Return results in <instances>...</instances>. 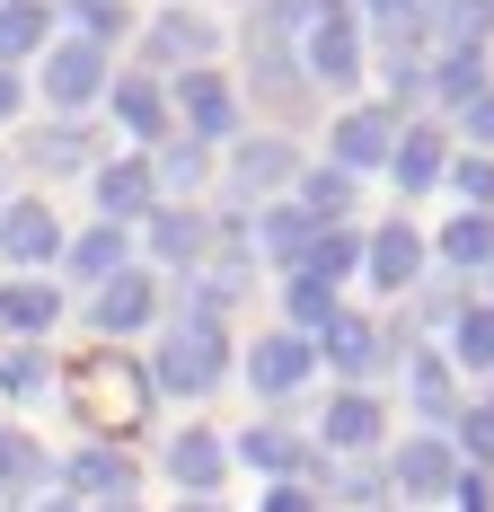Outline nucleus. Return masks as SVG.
I'll return each mask as SVG.
<instances>
[{"label":"nucleus","instance_id":"obj_1","mask_svg":"<svg viewBox=\"0 0 494 512\" xmlns=\"http://www.w3.org/2000/svg\"><path fill=\"white\" fill-rule=\"evenodd\" d=\"M221 371H230V336H221V318H177V327L159 336L150 389H168V398H203V389H221Z\"/></svg>","mask_w":494,"mask_h":512},{"label":"nucleus","instance_id":"obj_2","mask_svg":"<svg viewBox=\"0 0 494 512\" xmlns=\"http://www.w3.org/2000/svg\"><path fill=\"white\" fill-rule=\"evenodd\" d=\"M212 53H221V27H212L203 9H186V0L159 9L142 27V62L150 71H212Z\"/></svg>","mask_w":494,"mask_h":512},{"label":"nucleus","instance_id":"obj_3","mask_svg":"<svg viewBox=\"0 0 494 512\" xmlns=\"http://www.w3.org/2000/svg\"><path fill=\"white\" fill-rule=\"evenodd\" d=\"M450 486H459V451H450L442 433H415V442L389 460V495H406V504H433V495H450Z\"/></svg>","mask_w":494,"mask_h":512},{"label":"nucleus","instance_id":"obj_4","mask_svg":"<svg viewBox=\"0 0 494 512\" xmlns=\"http://www.w3.org/2000/svg\"><path fill=\"white\" fill-rule=\"evenodd\" d=\"M0 256L9 265H53L62 256V221H53L45 195H9L0 204Z\"/></svg>","mask_w":494,"mask_h":512},{"label":"nucleus","instance_id":"obj_5","mask_svg":"<svg viewBox=\"0 0 494 512\" xmlns=\"http://www.w3.org/2000/svg\"><path fill=\"white\" fill-rule=\"evenodd\" d=\"M177 115H186V133H195L203 151H212V142H239V98H230L221 71H186V80H177Z\"/></svg>","mask_w":494,"mask_h":512},{"label":"nucleus","instance_id":"obj_6","mask_svg":"<svg viewBox=\"0 0 494 512\" xmlns=\"http://www.w3.org/2000/svg\"><path fill=\"white\" fill-rule=\"evenodd\" d=\"M71 389H80V398H98V415H142V398H150V380H142V371H133L124 354H115V345L80 354Z\"/></svg>","mask_w":494,"mask_h":512},{"label":"nucleus","instance_id":"obj_7","mask_svg":"<svg viewBox=\"0 0 494 512\" xmlns=\"http://www.w3.org/2000/svg\"><path fill=\"white\" fill-rule=\"evenodd\" d=\"M309 362H318V345L300 327H283V336H256L247 345V380H256V398H292L300 380H309Z\"/></svg>","mask_w":494,"mask_h":512},{"label":"nucleus","instance_id":"obj_8","mask_svg":"<svg viewBox=\"0 0 494 512\" xmlns=\"http://www.w3.org/2000/svg\"><path fill=\"white\" fill-rule=\"evenodd\" d=\"M98 89H106V45L62 36V45L45 53V98H53V106H89Z\"/></svg>","mask_w":494,"mask_h":512},{"label":"nucleus","instance_id":"obj_9","mask_svg":"<svg viewBox=\"0 0 494 512\" xmlns=\"http://www.w3.org/2000/svg\"><path fill=\"white\" fill-rule=\"evenodd\" d=\"M424 230H406V221H389V230H371L362 239V274L380 283V292H406V283H424Z\"/></svg>","mask_w":494,"mask_h":512},{"label":"nucleus","instance_id":"obj_10","mask_svg":"<svg viewBox=\"0 0 494 512\" xmlns=\"http://www.w3.org/2000/svg\"><path fill=\"white\" fill-rule=\"evenodd\" d=\"M230 177H239V195H283V186H300V159L274 133H239L230 142Z\"/></svg>","mask_w":494,"mask_h":512},{"label":"nucleus","instance_id":"obj_11","mask_svg":"<svg viewBox=\"0 0 494 512\" xmlns=\"http://www.w3.org/2000/svg\"><path fill=\"white\" fill-rule=\"evenodd\" d=\"M389 327H371V318H353V309H336L327 327H318V354L336 362L345 380H362V371H380V362H397V345H380Z\"/></svg>","mask_w":494,"mask_h":512},{"label":"nucleus","instance_id":"obj_12","mask_svg":"<svg viewBox=\"0 0 494 512\" xmlns=\"http://www.w3.org/2000/svg\"><path fill=\"white\" fill-rule=\"evenodd\" d=\"M168 477L186 486V504H212L221 477H230V442H221V433H177V442H168Z\"/></svg>","mask_w":494,"mask_h":512},{"label":"nucleus","instance_id":"obj_13","mask_svg":"<svg viewBox=\"0 0 494 512\" xmlns=\"http://www.w3.org/2000/svg\"><path fill=\"white\" fill-rule=\"evenodd\" d=\"M397 151V115L389 106H353V115H336V168H389Z\"/></svg>","mask_w":494,"mask_h":512},{"label":"nucleus","instance_id":"obj_14","mask_svg":"<svg viewBox=\"0 0 494 512\" xmlns=\"http://www.w3.org/2000/svg\"><path fill=\"white\" fill-rule=\"evenodd\" d=\"M98 212L115 221V230L159 212V177H150V159H106V168H98Z\"/></svg>","mask_w":494,"mask_h":512},{"label":"nucleus","instance_id":"obj_15","mask_svg":"<svg viewBox=\"0 0 494 512\" xmlns=\"http://www.w3.org/2000/svg\"><path fill=\"white\" fill-rule=\"evenodd\" d=\"M353 71H362V36H353L345 0H327L309 18V80H353Z\"/></svg>","mask_w":494,"mask_h":512},{"label":"nucleus","instance_id":"obj_16","mask_svg":"<svg viewBox=\"0 0 494 512\" xmlns=\"http://www.w3.org/2000/svg\"><path fill=\"white\" fill-rule=\"evenodd\" d=\"M239 460H247V468H265L274 486H309V477H318V451H309V442H292L283 424H256V433L239 442Z\"/></svg>","mask_w":494,"mask_h":512},{"label":"nucleus","instance_id":"obj_17","mask_svg":"<svg viewBox=\"0 0 494 512\" xmlns=\"http://www.w3.org/2000/svg\"><path fill=\"white\" fill-rule=\"evenodd\" d=\"M142 230H150V256L159 265H203V248H212V221L195 204H159Z\"/></svg>","mask_w":494,"mask_h":512},{"label":"nucleus","instance_id":"obj_18","mask_svg":"<svg viewBox=\"0 0 494 512\" xmlns=\"http://www.w3.org/2000/svg\"><path fill=\"white\" fill-rule=\"evenodd\" d=\"M150 309H159V283H150L142 265H124L115 283H98V327H106V336H133V327H150Z\"/></svg>","mask_w":494,"mask_h":512},{"label":"nucleus","instance_id":"obj_19","mask_svg":"<svg viewBox=\"0 0 494 512\" xmlns=\"http://www.w3.org/2000/svg\"><path fill=\"white\" fill-rule=\"evenodd\" d=\"M106 98H115V124H124V133H142V142H159V133H168V89H159L150 71L106 80Z\"/></svg>","mask_w":494,"mask_h":512},{"label":"nucleus","instance_id":"obj_20","mask_svg":"<svg viewBox=\"0 0 494 512\" xmlns=\"http://www.w3.org/2000/svg\"><path fill=\"white\" fill-rule=\"evenodd\" d=\"M442 168H450V151H442V133H433V124H406V133H397V151H389V177L406 186V195L442 186Z\"/></svg>","mask_w":494,"mask_h":512},{"label":"nucleus","instance_id":"obj_21","mask_svg":"<svg viewBox=\"0 0 494 512\" xmlns=\"http://www.w3.org/2000/svg\"><path fill=\"white\" fill-rule=\"evenodd\" d=\"M53 318H62L53 283H0V327H9V345H45Z\"/></svg>","mask_w":494,"mask_h":512},{"label":"nucleus","instance_id":"obj_22","mask_svg":"<svg viewBox=\"0 0 494 512\" xmlns=\"http://www.w3.org/2000/svg\"><path fill=\"white\" fill-rule=\"evenodd\" d=\"M406 389H415V415H433V424H442V415H459V380H450V362L433 354V345H406Z\"/></svg>","mask_w":494,"mask_h":512},{"label":"nucleus","instance_id":"obj_23","mask_svg":"<svg viewBox=\"0 0 494 512\" xmlns=\"http://www.w3.org/2000/svg\"><path fill=\"white\" fill-rule=\"evenodd\" d=\"M256 239H265V256H274V265H309V248H318V221H309V212L300 204H265V221H256Z\"/></svg>","mask_w":494,"mask_h":512},{"label":"nucleus","instance_id":"obj_24","mask_svg":"<svg viewBox=\"0 0 494 512\" xmlns=\"http://www.w3.org/2000/svg\"><path fill=\"white\" fill-rule=\"evenodd\" d=\"M433 256L459 265V274H494V212H459L442 239H433Z\"/></svg>","mask_w":494,"mask_h":512},{"label":"nucleus","instance_id":"obj_25","mask_svg":"<svg viewBox=\"0 0 494 512\" xmlns=\"http://www.w3.org/2000/svg\"><path fill=\"white\" fill-rule=\"evenodd\" d=\"M62 256H71V274H80V283H115V274H124V256H133V239H124L115 221H98L89 239H62Z\"/></svg>","mask_w":494,"mask_h":512},{"label":"nucleus","instance_id":"obj_26","mask_svg":"<svg viewBox=\"0 0 494 512\" xmlns=\"http://www.w3.org/2000/svg\"><path fill=\"white\" fill-rule=\"evenodd\" d=\"M45 36H53V9H45V0H0V71H18Z\"/></svg>","mask_w":494,"mask_h":512},{"label":"nucleus","instance_id":"obj_27","mask_svg":"<svg viewBox=\"0 0 494 512\" xmlns=\"http://www.w3.org/2000/svg\"><path fill=\"white\" fill-rule=\"evenodd\" d=\"M327 442H336V451H371V442H380V398H371V389H336Z\"/></svg>","mask_w":494,"mask_h":512},{"label":"nucleus","instance_id":"obj_28","mask_svg":"<svg viewBox=\"0 0 494 512\" xmlns=\"http://www.w3.org/2000/svg\"><path fill=\"white\" fill-rule=\"evenodd\" d=\"M300 212H309L318 230H345V212H353V177H345V168H336V159L300 177Z\"/></svg>","mask_w":494,"mask_h":512},{"label":"nucleus","instance_id":"obj_29","mask_svg":"<svg viewBox=\"0 0 494 512\" xmlns=\"http://www.w3.org/2000/svg\"><path fill=\"white\" fill-rule=\"evenodd\" d=\"M133 486V460L115 451V442H89L80 460H71V495H124Z\"/></svg>","mask_w":494,"mask_h":512},{"label":"nucleus","instance_id":"obj_30","mask_svg":"<svg viewBox=\"0 0 494 512\" xmlns=\"http://www.w3.org/2000/svg\"><path fill=\"white\" fill-rule=\"evenodd\" d=\"M150 177H159V195H186V186H203V177H212V151H203L195 133H177L168 151L150 159Z\"/></svg>","mask_w":494,"mask_h":512},{"label":"nucleus","instance_id":"obj_31","mask_svg":"<svg viewBox=\"0 0 494 512\" xmlns=\"http://www.w3.org/2000/svg\"><path fill=\"white\" fill-rule=\"evenodd\" d=\"M450 362L494 371V301H477V309H459V318H450Z\"/></svg>","mask_w":494,"mask_h":512},{"label":"nucleus","instance_id":"obj_32","mask_svg":"<svg viewBox=\"0 0 494 512\" xmlns=\"http://www.w3.org/2000/svg\"><path fill=\"white\" fill-rule=\"evenodd\" d=\"M353 265H362V239H353V230H318V248H309V265H300V274L336 292V283H345Z\"/></svg>","mask_w":494,"mask_h":512},{"label":"nucleus","instance_id":"obj_33","mask_svg":"<svg viewBox=\"0 0 494 512\" xmlns=\"http://www.w3.org/2000/svg\"><path fill=\"white\" fill-rule=\"evenodd\" d=\"M27 486H45V451L27 433H0V495H27Z\"/></svg>","mask_w":494,"mask_h":512},{"label":"nucleus","instance_id":"obj_34","mask_svg":"<svg viewBox=\"0 0 494 512\" xmlns=\"http://www.w3.org/2000/svg\"><path fill=\"white\" fill-rule=\"evenodd\" d=\"M433 89H442L450 106H477V98H486V53H442Z\"/></svg>","mask_w":494,"mask_h":512},{"label":"nucleus","instance_id":"obj_35","mask_svg":"<svg viewBox=\"0 0 494 512\" xmlns=\"http://www.w3.org/2000/svg\"><path fill=\"white\" fill-rule=\"evenodd\" d=\"M327 486H336V495H345V504H362V512H380V504H389V468H371V460H353V468H336V477H327Z\"/></svg>","mask_w":494,"mask_h":512},{"label":"nucleus","instance_id":"obj_36","mask_svg":"<svg viewBox=\"0 0 494 512\" xmlns=\"http://www.w3.org/2000/svg\"><path fill=\"white\" fill-rule=\"evenodd\" d=\"M27 151H36V168H80V159H89V133H80V124H62V133H36Z\"/></svg>","mask_w":494,"mask_h":512},{"label":"nucleus","instance_id":"obj_37","mask_svg":"<svg viewBox=\"0 0 494 512\" xmlns=\"http://www.w3.org/2000/svg\"><path fill=\"white\" fill-rule=\"evenodd\" d=\"M292 318H300V336H318V327L336 318V292H327V283H309V274H292Z\"/></svg>","mask_w":494,"mask_h":512},{"label":"nucleus","instance_id":"obj_38","mask_svg":"<svg viewBox=\"0 0 494 512\" xmlns=\"http://www.w3.org/2000/svg\"><path fill=\"white\" fill-rule=\"evenodd\" d=\"M450 186H459V195H468V212H494V159H450Z\"/></svg>","mask_w":494,"mask_h":512},{"label":"nucleus","instance_id":"obj_39","mask_svg":"<svg viewBox=\"0 0 494 512\" xmlns=\"http://www.w3.org/2000/svg\"><path fill=\"white\" fill-rule=\"evenodd\" d=\"M36 380H45V354H36V345H0V389H9V398H27Z\"/></svg>","mask_w":494,"mask_h":512},{"label":"nucleus","instance_id":"obj_40","mask_svg":"<svg viewBox=\"0 0 494 512\" xmlns=\"http://www.w3.org/2000/svg\"><path fill=\"white\" fill-rule=\"evenodd\" d=\"M459 451H468L477 468H494V415H486V407H468V415H459Z\"/></svg>","mask_w":494,"mask_h":512},{"label":"nucleus","instance_id":"obj_41","mask_svg":"<svg viewBox=\"0 0 494 512\" xmlns=\"http://www.w3.org/2000/svg\"><path fill=\"white\" fill-rule=\"evenodd\" d=\"M71 9H80L89 45H106V36H124V0H71Z\"/></svg>","mask_w":494,"mask_h":512},{"label":"nucleus","instance_id":"obj_42","mask_svg":"<svg viewBox=\"0 0 494 512\" xmlns=\"http://www.w3.org/2000/svg\"><path fill=\"white\" fill-rule=\"evenodd\" d=\"M265 512H318V495L309 486H265Z\"/></svg>","mask_w":494,"mask_h":512},{"label":"nucleus","instance_id":"obj_43","mask_svg":"<svg viewBox=\"0 0 494 512\" xmlns=\"http://www.w3.org/2000/svg\"><path fill=\"white\" fill-rule=\"evenodd\" d=\"M459 115H468V133H477V142H486V151H494V89H486V98H477V106H459Z\"/></svg>","mask_w":494,"mask_h":512},{"label":"nucleus","instance_id":"obj_44","mask_svg":"<svg viewBox=\"0 0 494 512\" xmlns=\"http://www.w3.org/2000/svg\"><path fill=\"white\" fill-rule=\"evenodd\" d=\"M459 512H494V486H486V477H468V486H459Z\"/></svg>","mask_w":494,"mask_h":512},{"label":"nucleus","instance_id":"obj_45","mask_svg":"<svg viewBox=\"0 0 494 512\" xmlns=\"http://www.w3.org/2000/svg\"><path fill=\"white\" fill-rule=\"evenodd\" d=\"M18 106H27V89H18V71H0V124H9Z\"/></svg>","mask_w":494,"mask_h":512},{"label":"nucleus","instance_id":"obj_46","mask_svg":"<svg viewBox=\"0 0 494 512\" xmlns=\"http://www.w3.org/2000/svg\"><path fill=\"white\" fill-rule=\"evenodd\" d=\"M36 512H80V504H71V495H45V504H36Z\"/></svg>","mask_w":494,"mask_h":512},{"label":"nucleus","instance_id":"obj_47","mask_svg":"<svg viewBox=\"0 0 494 512\" xmlns=\"http://www.w3.org/2000/svg\"><path fill=\"white\" fill-rule=\"evenodd\" d=\"M177 512H221V504H177Z\"/></svg>","mask_w":494,"mask_h":512},{"label":"nucleus","instance_id":"obj_48","mask_svg":"<svg viewBox=\"0 0 494 512\" xmlns=\"http://www.w3.org/2000/svg\"><path fill=\"white\" fill-rule=\"evenodd\" d=\"M115 512H133V504H115Z\"/></svg>","mask_w":494,"mask_h":512},{"label":"nucleus","instance_id":"obj_49","mask_svg":"<svg viewBox=\"0 0 494 512\" xmlns=\"http://www.w3.org/2000/svg\"><path fill=\"white\" fill-rule=\"evenodd\" d=\"M486 415H494V398H486Z\"/></svg>","mask_w":494,"mask_h":512}]
</instances>
